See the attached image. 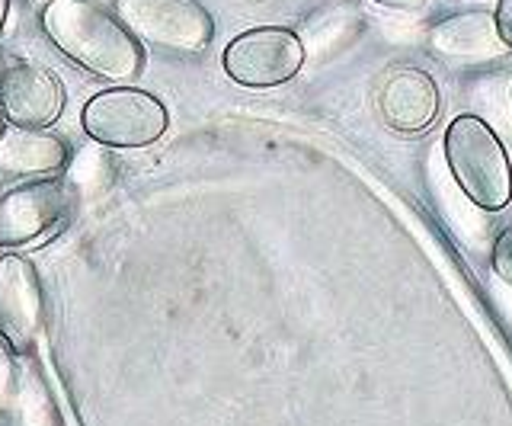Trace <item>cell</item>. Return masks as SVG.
<instances>
[{
	"mask_svg": "<svg viewBox=\"0 0 512 426\" xmlns=\"http://www.w3.org/2000/svg\"><path fill=\"white\" fill-rule=\"evenodd\" d=\"M39 26L61 55L103 81L128 87L144 74L148 55L119 23V17L93 0H48Z\"/></svg>",
	"mask_w": 512,
	"mask_h": 426,
	"instance_id": "1",
	"label": "cell"
},
{
	"mask_svg": "<svg viewBox=\"0 0 512 426\" xmlns=\"http://www.w3.org/2000/svg\"><path fill=\"white\" fill-rule=\"evenodd\" d=\"M445 164L477 209L503 212L512 202V161L480 116H455L445 129Z\"/></svg>",
	"mask_w": 512,
	"mask_h": 426,
	"instance_id": "2",
	"label": "cell"
},
{
	"mask_svg": "<svg viewBox=\"0 0 512 426\" xmlns=\"http://www.w3.org/2000/svg\"><path fill=\"white\" fill-rule=\"evenodd\" d=\"M84 132L106 148H148L164 138L170 116L154 93L141 87H109L93 93L80 113Z\"/></svg>",
	"mask_w": 512,
	"mask_h": 426,
	"instance_id": "3",
	"label": "cell"
},
{
	"mask_svg": "<svg viewBox=\"0 0 512 426\" xmlns=\"http://www.w3.org/2000/svg\"><path fill=\"white\" fill-rule=\"evenodd\" d=\"M112 13L141 45L196 55L215 36V20L199 0H116Z\"/></svg>",
	"mask_w": 512,
	"mask_h": 426,
	"instance_id": "4",
	"label": "cell"
},
{
	"mask_svg": "<svg viewBox=\"0 0 512 426\" xmlns=\"http://www.w3.org/2000/svg\"><path fill=\"white\" fill-rule=\"evenodd\" d=\"M221 68L234 84L250 90H269L295 81L304 68V42L295 29L253 26L228 42Z\"/></svg>",
	"mask_w": 512,
	"mask_h": 426,
	"instance_id": "5",
	"label": "cell"
},
{
	"mask_svg": "<svg viewBox=\"0 0 512 426\" xmlns=\"http://www.w3.org/2000/svg\"><path fill=\"white\" fill-rule=\"evenodd\" d=\"M74 209V186L61 177L29 180L0 193V247H26L58 228Z\"/></svg>",
	"mask_w": 512,
	"mask_h": 426,
	"instance_id": "6",
	"label": "cell"
},
{
	"mask_svg": "<svg viewBox=\"0 0 512 426\" xmlns=\"http://www.w3.org/2000/svg\"><path fill=\"white\" fill-rule=\"evenodd\" d=\"M45 330L39 270L23 254L0 257V340L13 353H32Z\"/></svg>",
	"mask_w": 512,
	"mask_h": 426,
	"instance_id": "7",
	"label": "cell"
},
{
	"mask_svg": "<svg viewBox=\"0 0 512 426\" xmlns=\"http://www.w3.org/2000/svg\"><path fill=\"white\" fill-rule=\"evenodd\" d=\"M64 109V90L52 71L32 61L0 68V116L13 129H48Z\"/></svg>",
	"mask_w": 512,
	"mask_h": 426,
	"instance_id": "8",
	"label": "cell"
},
{
	"mask_svg": "<svg viewBox=\"0 0 512 426\" xmlns=\"http://www.w3.org/2000/svg\"><path fill=\"white\" fill-rule=\"evenodd\" d=\"M442 97L436 81L413 65H397L378 84V113L400 135H420L439 119Z\"/></svg>",
	"mask_w": 512,
	"mask_h": 426,
	"instance_id": "9",
	"label": "cell"
},
{
	"mask_svg": "<svg viewBox=\"0 0 512 426\" xmlns=\"http://www.w3.org/2000/svg\"><path fill=\"white\" fill-rule=\"evenodd\" d=\"M429 49L436 58L452 61V65H487V61H500L503 55H509L493 13L487 10L445 17L439 26H432Z\"/></svg>",
	"mask_w": 512,
	"mask_h": 426,
	"instance_id": "10",
	"label": "cell"
},
{
	"mask_svg": "<svg viewBox=\"0 0 512 426\" xmlns=\"http://www.w3.org/2000/svg\"><path fill=\"white\" fill-rule=\"evenodd\" d=\"M71 161L68 141L42 129H4L0 135V177L42 180L55 177Z\"/></svg>",
	"mask_w": 512,
	"mask_h": 426,
	"instance_id": "11",
	"label": "cell"
},
{
	"mask_svg": "<svg viewBox=\"0 0 512 426\" xmlns=\"http://www.w3.org/2000/svg\"><path fill=\"white\" fill-rule=\"evenodd\" d=\"M490 266H493L496 276L512 286V225L496 234L493 250H490Z\"/></svg>",
	"mask_w": 512,
	"mask_h": 426,
	"instance_id": "12",
	"label": "cell"
},
{
	"mask_svg": "<svg viewBox=\"0 0 512 426\" xmlns=\"http://www.w3.org/2000/svg\"><path fill=\"white\" fill-rule=\"evenodd\" d=\"M493 20H496V29H500V39L506 42V49L512 52V0H500V4H496Z\"/></svg>",
	"mask_w": 512,
	"mask_h": 426,
	"instance_id": "13",
	"label": "cell"
},
{
	"mask_svg": "<svg viewBox=\"0 0 512 426\" xmlns=\"http://www.w3.org/2000/svg\"><path fill=\"white\" fill-rule=\"evenodd\" d=\"M375 4H381V7H394V10H410V7L420 4V0H375Z\"/></svg>",
	"mask_w": 512,
	"mask_h": 426,
	"instance_id": "14",
	"label": "cell"
},
{
	"mask_svg": "<svg viewBox=\"0 0 512 426\" xmlns=\"http://www.w3.org/2000/svg\"><path fill=\"white\" fill-rule=\"evenodd\" d=\"M7 17H10V0H0V33H4Z\"/></svg>",
	"mask_w": 512,
	"mask_h": 426,
	"instance_id": "15",
	"label": "cell"
},
{
	"mask_svg": "<svg viewBox=\"0 0 512 426\" xmlns=\"http://www.w3.org/2000/svg\"><path fill=\"white\" fill-rule=\"evenodd\" d=\"M4 129H7V122H4V116H0V135H4Z\"/></svg>",
	"mask_w": 512,
	"mask_h": 426,
	"instance_id": "16",
	"label": "cell"
}]
</instances>
